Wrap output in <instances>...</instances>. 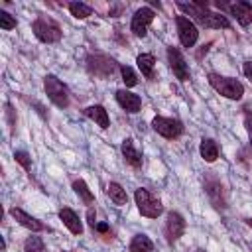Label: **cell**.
Returning a JSON list of instances; mask_svg holds the SVG:
<instances>
[{"label": "cell", "mask_w": 252, "mask_h": 252, "mask_svg": "<svg viewBox=\"0 0 252 252\" xmlns=\"http://www.w3.org/2000/svg\"><path fill=\"white\" fill-rule=\"evenodd\" d=\"M177 8L189 16H193V20L203 26V28H209V30H228L230 28V22L226 16L219 14V12H211L209 10V4L207 2H177Z\"/></svg>", "instance_id": "6da1fadb"}, {"label": "cell", "mask_w": 252, "mask_h": 252, "mask_svg": "<svg viewBox=\"0 0 252 252\" xmlns=\"http://www.w3.org/2000/svg\"><path fill=\"white\" fill-rule=\"evenodd\" d=\"M207 81L209 85L224 98H230V100H240L242 94H244V87L240 81L232 79V77H224V75H219V73H209L207 75Z\"/></svg>", "instance_id": "7a4b0ae2"}, {"label": "cell", "mask_w": 252, "mask_h": 252, "mask_svg": "<svg viewBox=\"0 0 252 252\" xmlns=\"http://www.w3.org/2000/svg\"><path fill=\"white\" fill-rule=\"evenodd\" d=\"M32 32L33 35L41 41V43H55L61 39L63 32H61V26L49 18V16H37L33 22H32Z\"/></svg>", "instance_id": "3957f363"}, {"label": "cell", "mask_w": 252, "mask_h": 252, "mask_svg": "<svg viewBox=\"0 0 252 252\" xmlns=\"http://www.w3.org/2000/svg\"><path fill=\"white\" fill-rule=\"evenodd\" d=\"M85 65H87V71L98 79H108L114 75L116 67H120L110 55L106 53H89L87 59H85Z\"/></svg>", "instance_id": "277c9868"}, {"label": "cell", "mask_w": 252, "mask_h": 252, "mask_svg": "<svg viewBox=\"0 0 252 252\" xmlns=\"http://www.w3.org/2000/svg\"><path fill=\"white\" fill-rule=\"evenodd\" d=\"M43 89H45L47 98L55 106H59V108H67L69 106V102H71L69 89H67V85L61 79H57L55 75H45L43 77Z\"/></svg>", "instance_id": "5b68a950"}, {"label": "cell", "mask_w": 252, "mask_h": 252, "mask_svg": "<svg viewBox=\"0 0 252 252\" xmlns=\"http://www.w3.org/2000/svg\"><path fill=\"white\" fill-rule=\"evenodd\" d=\"M134 199H136V207H138L140 215L146 217V219H158L163 213L161 201L156 195H152L148 189H144V187H138L136 189Z\"/></svg>", "instance_id": "8992f818"}, {"label": "cell", "mask_w": 252, "mask_h": 252, "mask_svg": "<svg viewBox=\"0 0 252 252\" xmlns=\"http://www.w3.org/2000/svg\"><path fill=\"white\" fill-rule=\"evenodd\" d=\"M203 189H205V193H207V197L215 209H219V211L226 209V189L217 175L209 173L203 179Z\"/></svg>", "instance_id": "52a82bcc"}, {"label": "cell", "mask_w": 252, "mask_h": 252, "mask_svg": "<svg viewBox=\"0 0 252 252\" xmlns=\"http://www.w3.org/2000/svg\"><path fill=\"white\" fill-rule=\"evenodd\" d=\"M152 128L165 140H175L183 134V122L177 118H167V116H154L152 118Z\"/></svg>", "instance_id": "ba28073f"}, {"label": "cell", "mask_w": 252, "mask_h": 252, "mask_svg": "<svg viewBox=\"0 0 252 252\" xmlns=\"http://www.w3.org/2000/svg\"><path fill=\"white\" fill-rule=\"evenodd\" d=\"M156 18V12L150 8V6H142L134 12L132 16V22H130V32L136 35V37H144L148 33V28L150 24L154 22Z\"/></svg>", "instance_id": "9c48e42d"}, {"label": "cell", "mask_w": 252, "mask_h": 252, "mask_svg": "<svg viewBox=\"0 0 252 252\" xmlns=\"http://www.w3.org/2000/svg\"><path fill=\"white\" fill-rule=\"evenodd\" d=\"M165 55H167V63H169V69L173 71V75H175V77H177L181 83L189 81V79H191V73H189V65H187L185 57L181 55V51H179L177 47L169 45V47L165 49Z\"/></svg>", "instance_id": "30bf717a"}, {"label": "cell", "mask_w": 252, "mask_h": 252, "mask_svg": "<svg viewBox=\"0 0 252 252\" xmlns=\"http://www.w3.org/2000/svg\"><path fill=\"white\" fill-rule=\"evenodd\" d=\"M185 232V219L181 213L177 211H169L165 217V224H163V236L167 240V244H173L179 236H183Z\"/></svg>", "instance_id": "8fae6325"}, {"label": "cell", "mask_w": 252, "mask_h": 252, "mask_svg": "<svg viewBox=\"0 0 252 252\" xmlns=\"http://www.w3.org/2000/svg\"><path fill=\"white\" fill-rule=\"evenodd\" d=\"M175 26H177V35L183 47H193L199 39V30L197 26L187 18V16H177L175 18Z\"/></svg>", "instance_id": "7c38bea8"}, {"label": "cell", "mask_w": 252, "mask_h": 252, "mask_svg": "<svg viewBox=\"0 0 252 252\" xmlns=\"http://www.w3.org/2000/svg\"><path fill=\"white\" fill-rule=\"evenodd\" d=\"M219 8L222 10H230V14L236 18V22L246 28L252 24V4L246 2V0H238V2H232V4H224V2H217Z\"/></svg>", "instance_id": "4fadbf2b"}, {"label": "cell", "mask_w": 252, "mask_h": 252, "mask_svg": "<svg viewBox=\"0 0 252 252\" xmlns=\"http://www.w3.org/2000/svg\"><path fill=\"white\" fill-rule=\"evenodd\" d=\"M114 96H116V102H118L128 114L140 112V108H142V98H140V94L130 93V91H126V89H118V91L114 93Z\"/></svg>", "instance_id": "5bb4252c"}, {"label": "cell", "mask_w": 252, "mask_h": 252, "mask_svg": "<svg viewBox=\"0 0 252 252\" xmlns=\"http://www.w3.org/2000/svg\"><path fill=\"white\" fill-rule=\"evenodd\" d=\"M10 217H14L22 226H26V228H30L32 232H43V230H49L41 220H37L35 217H32V215H28L24 209H20V207H12L10 211Z\"/></svg>", "instance_id": "9a60e30c"}, {"label": "cell", "mask_w": 252, "mask_h": 252, "mask_svg": "<svg viewBox=\"0 0 252 252\" xmlns=\"http://www.w3.org/2000/svg\"><path fill=\"white\" fill-rule=\"evenodd\" d=\"M120 152L126 159L128 165H132L134 169H140L142 167V152H138L134 148V140L132 138H124L122 144H120Z\"/></svg>", "instance_id": "2e32d148"}, {"label": "cell", "mask_w": 252, "mask_h": 252, "mask_svg": "<svg viewBox=\"0 0 252 252\" xmlns=\"http://www.w3.org/2000/svg\"><path fill=\"white\" fill-rule=\"evenodd\" d=\"M83 114H85L87 118H91L94 124H98L102 130H106V128L110 126L108 112H106V108H104L102 104H91V106H87V108L83 110Z\"/></svg>", "instance_id": "e0dca14e"}, {"label": "cell", "mask_w": 252, "mask_h": 252, "mask_svg": "<svg viewBox=\"0 0 252 252\" xmlns=\"http://www.w3.org/2000/svg\"><path fill=\"white\" fill-rule=\"evenodd\" d=\"M59 219H61L63 224L69 228V232H73V234H81V232H83V222H81L79 215H77L73 209L63 207V209L59 211Z\"/></svg>", "instance_id": "ac0fdd59"}, {"label": "cell", "mask_w": 252, "mask_h": 252, "mask_svg": "<svg viewBox=\"0 0 252 252\" xmlns=\"http://www.w3.org/2000/svg\"><path fill=\"white\" fill-rule=\"evenodd\" d=\"M199 154L207 163H213L219 158V144L213 138H203L199 144Z\"/></svg>", "instance_id": "d6986e66"}, {"label": "cell", "mask_w": 252, "mask_h": 252, "mask_svg": "<svg viewBox=\"0 0 252 252\" xmlns=\"http://www.w3.org/2000/svg\"><path fill=\"white\" fill-rule=\"evenodd\" d=\"M136 63H138V69L142 71V75L146 79H154L156 73H154V65H156V57L152 53H140L136 57Z\"/></svg>", "instance_id": "ffe728a7"}, {"label": "cell", "mask_w": 252, "mask_h": 252, "mask_svg": "<svg viewBox=\"0 0 252 252\" xmlns=\"http://www.w3.org/2000/svg\"><path fill=\"white\" fill-rule=\"evenodd\" d=\"M106 195H108L110 201H112L114 205H118V207H122V205L128 203L126 189H124L120 183H116V181H110V183H108V187H106Z\"/></svg>", "instance_id": "44dd1931"}, {"label": "cell", "mask_w": 252, "mask_h": 252, "mask_svg": "<svg viewBox=\"0 0 252 252\" xmlns=\"http://www.w3.org/2000/svg\"><path fill=\"white\" fill-rule=\"evenodd\" d=\"M128 252H154V242L146 234H136L128 244Z\"/></svg>", "instance_id": "7402d4cb"}, {"label": "cell", "mask_w": 252, "mask_h": 252, "mask_svg": "<svg viewBox=\"0 0 252 252\" xmlns=\"http://www.w3.org/2000/svg\"><path fill=\"white\" fill-rule=\"evenodd\" d=\"M73 191L81 197V201H83L85 205H93V203H94V195L91 193L89 185H87L83 179H75V181H73Z\"/></svg>", "instance_id": "603a6c76"}, {"label": "cell", "mask_w": 252, "mask_h": 252, "mask_svg": "<svg viewBox=\"0 0 252 252\" xmlns=\"http://www.w3.org/2000/svg\"><path fill=\"white\" fill-rule=\"evenodd\" d=\"M67 8H69L71 16L77 18V20H85V18H89L93 14V8L89 4H83V2H69Z\"/></svg>", "instance_id": "cb8c5ba5"}, {"label": "cell", "mask_w": 252, "mask_h": 252, "mask_svg": "<svg viewBox=\"0 0 252 252\" xmlns=\"http://www.w3.org/2000/svg\"><path fill=\"white\" fill-rule=\"evenodd\" d=\"M43 248H45V242L35 234L28 236L24 242V252H43Z\"/></svg>", "instance_id": "d4e9b609"}, {"label": "cell", "mask_w": 252, "mask_h": 252, "mask_svg": "<svg viewBox=\"0 0 252 252\" xmlns=\"http://www.w3.org/2000/svg\"><path fill=\"white\" fill-rule=\"evenodd\" d=\"M118 69H120V75H122V81H124L126 87H136V85H138V75L134 73L132 67H128V65H120Z\"/></svg>", "instance_id": "484cf974"}, {"label": "cell", "mask_w": 252, "mask_h": 252, "mask_svg": "<svg viewBox=\"0 0 252 252\" xmlns=\"http://www.w3.org/2000/svg\"><path fill=\"white\" fill-rule=\"evenodd\" d=\"M16 26H18V20H16L12 14H8L6 10H0V28L6 30V32H10V30H14Z\"/></svg>", "instance_id": "4316f807"}, {"label": "cell", "mask_w": 252, "mask_h": 252, "mask_svg": "<svg viewBox=\"0 0 252 252\" xmlns=\"http://www.w3.org/2000/svg\"><path fill=\"white\" fill-rule=\"evenodd\" d=\"M14 158H16V161H18L26 171H30V167H32V158H30L28 152H24V150H16V152H14Z\"/></svg>", "instance_id": "83f0119b"}, {"label": "cell", "mask_w": 252, "mask_h": 252, "mask_svg": "<svg viewBox=\"0 0 252 252\" xmlns=\"http://www.w3.org/2000/svg\"><path fill=\"white\" fill-rule=\"evenodd\" d=\"M244 126H246V132H248V138L252 144V110L250 108H244Z\"/></svg>", "instance_id": "f1b7e54d"}, {"label": "cell", "mask_w": 252, "mask_h": 252, "mask_svg": "<svg viewBox=\"0 0 252 252\" xmlns=\"http://www.w3.org/2000/svg\"><path fill=\"white\" fill-rule=\"evenodd\" d=\"M94 230H96L100 236H104V238H112V230H110V226H108L106 222H96Z\"/></svg>", "instance_id": "f546056e"}, {"label": "cell", "mask_w": 252, "mask_h": 252, "mask_svg": "<svg viewBox=\"0 0 252 252\" xmlns=\"http://www.w3.org/2000/svg\"><path fill=\"white\" fill-rule=\"evenodd\" d=\"M6 118H8V124H10V128H12V132H14L16 116H14V108H12V104H10V102H6Z\"/></svg>", "instance_id": "4dcf8cb0"}, {"label": "cell", "mask_w": 252, "mask_h": 252, "mask_svg": "<svg viewBox=\"0 0 252 252\" xmlns=\"http://www.w3.org/2000/svg\"><path fill=\"white\" fill-rule=\"evenodd\" d=\"M87 222H89V226L94 230V226H96V222H98V220H96V211H94L93 207H89V209H87Z\"/></svg>", "instance_id": "1f68e13d"}, {"label": "cell", "mask_w": 252, "mask_h": 252, "mask_svg": "<svg viewBox=\"0 0 252 252\" xmlns=\"http://www.w3.org/2000/svg\"><path fill=\"white\" fill-rule=\"evenodd\" d=\"M242 73H244V77L252 83V61H244V65H242Z\"/></svg>", "instance_id": "d6a6232c"}, {"label": "cell", "mask_w": 252, "mask_h": 252, "mask_svg": "<svg viewBox=\"0 0 252 252\" xmlns=\"http://www.w3.org/2000/svg\"><path fill=\"white\" fill-rule=\"evenodd\" d=\"M211 45H213V43H211V41H209V43H205V45H201V51H199V53H197V59H201V57H203V53H207V51H209V47H211Z\"/></svg>", "instance_id": "836d02e7"}, {"label": "cell", "mask_w": 252, "mask_h": 252, "mask_svg": "<svg viewBox=\"0 0 252 252\" xmlns=\"http://www.w3.org/2000/svg\"><path fill=\"white\" fill-rule=\"evenodd\" d=\"M244 222H246V224H248V226L252 228V217H248V219H244Z\"/></svg>", "instance_id": "e575fe53"}, {"label": "cell", "mask_w": 252, "mask_h": 252, "mask_svg": "<svg viewBox=\"0 0 252 252\" xmlns=\"http://www.w3.org/2000/svg\"><path fill=\"white\" fill-rule=\"evenodd\" d=\"M63 252H75V250H63Z\"/></svg>", "instance_id": "d590c367"}, {"label": "cell", "mask_w": 252, "mask_h": 252, "mask_svg": "<svg viewBox=\"0 0 252 252\" xmlns=\"http://www.w3.org/2000/svg\"><path fill=\"white\" fill-rule=\"evenodd\" d=\"M197 252H205V250H201V248H199V250H197Z\"/></svg>", "instance_id": "8d00e7d4"}]
</instances>
